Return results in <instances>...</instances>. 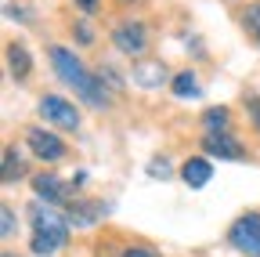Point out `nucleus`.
Listing matches in <instances>:
<instances>
[{
    "label": "nucleus",
    "mask_w": 260,
    "mask_h": 257,
    "mask_svg": "<svg viewBox=\"0 0 260 257\" xmlns=\"http://www.w3.org/2000/svg\"><path fill=\"white\" fill-rule=\"evenodd\" d=\"M181 178H184V185H188V188H203V185L213 178L210 159H203V156H191L188 163L181 167Z\"/></svg>",
    "instance_id": "9d476101"
},
{
    "label": "nucleus",
    "mask_w": 260,
    "mask_h": 257,
    "mask_svg": "<svg viewBox=\"0 0 260 257\" xmlns=\"http://www.w3.org/2000/svg\"><path fill=\"white\" fill-rule=\"evenodd\" d=\"M0 232H4V239L15 236V210L11 207H0Z\"/></svg>",
    "instance_id": "f3484780"
},
{
    "label": "nucleus",
    "mask_w": 260,
    "mask_h": 257,
    "mask_svg": "<svg viewBox=\"0 0 260 257\" xmlns=\"http://www.w3.org/2000/svg\"><path fill=\"white\" fill-rule=\"evenodd\" d=\"M29 221H32V253L51 257L65 246V239H69V217L61 210H54L51 203H32Z\"/></svg>",
    "instance_id": "f03ea898"
},
{
    "label": "nucleus",
    "mask_w": 260,
    "mask_h": 257,
    "mask_svg": "<svg viewBox=\"0 0 260 257\" xmlns=\"http://www.w3.org/2000/svg\"><path fill=\"white\" fill-rule=\"evenodd\" d=\"M249 116H253L256 131H260V98H249Z\"/></svg>",
    "instance_id": "aec40b11"
},
{
    "label": "nucleus",
    "mask_w": 260,
    "mask_h": 257,
    "mask_svg": "<svg viewBox=\"0 0 260 257\" xmlns=\"http://www.w3.org/2000/svg\"><path fill=\"white\" fill-rule=\"evenodd\" d=\"M40 112H44L47 123L61 127V131H76V127H80L76 105H69L65 98H58V94H47V98H40Z\"/></svg>",
    "instance_id": "20e7f679"
},
{
    "label": "nucleus",
    "mask_w": 260,
    "mask_h": 257,
    "mask_svg": "<svg viewBox=\"0 0 260 257\" xmlns=\"http://www.w3.org/2000/svg\"><path fill=\"white\" fill-rule=\"evenodd\" d=\"M148 174H152V178H167V174H170V159H152V163H148Z\"/></svg>",
    "instance_id": "a211bd4d"
},
{
    "label": "nucleus",
    "mask_w": 260,
    "mask_h": 257,
    "mask_svg": "<svg viewBox=\"0 0 260 257\" xmlns=\"http://www.w3.org/2000/svg\"><path fill=\"white\" fill-rule=\"evenodd\" d=\"M22 170H25V167H22L18 149H4V185H15Z\"/></svg>",
    "instance_id": "4468645a"
},
{
    "label": "nucleus",
    "mask_w": 260,
    "mask_h": 257,
    "mask_svg": "<svg viewBox=\"0 0 260 257\" xmlns=\"http://www.w3.org/2000/svg\"><path fill=\"white\" fill-rule=\"evenodd\" d=\"M32 192H37L40 199H47L51 207H58V203H65L73 196V181H61L54 174H37L32 178Z\"/></svg>",
    "instance_id": "0eeeda50"
},
{
    "label": "nucleus",
    "mask_w": 260,
    "mask_h": 257,
    "mask_svg": "<svg viewBox=\"0 0 260 257\" xmlns=\"http://www.w3.org/2000/svg\"><path fill=\"white\" fill-rule=\"evenodd\" d=\"M109 214V203H102V199H76V203H69V224H76V229H87V224H94V221H102Z\"/></svg>",
    "instance_id": "6e6552de"
},
{
    "label": "nucleus",
    "mask_w": 260,
    "mask_h": 257,
    "mask_svg": "<svg viewBox=\"0 0 260 257\" xmlns=\"http://www.w3.org/2000/svg\"><path fill=\"white\" fill-rule=\"evenodd\" d=\"M76 8H80L83 15H94V11H98V0H76Z\"/></svg>",
    "instance_id": "412c9836"
},
{
    "label": "nucleus",
    "mask_w": 260,
    "mask_h": 257,
    "mask_svg": "<svg viewBox=\"0 0 260 257\" xmlns=\"http://www.w3.org/2000/svg\"><path fill=\"white\" fill-rule=\"evenodd\" d=\"M123 257H155V250H148V246H130Z\"/></svg>",
    "instance_id": "6ab92c4d"
},
{
    "label": "nucleus",
    "mask_w": 260,
    "mask_h": 257,
    "mask_svg": "<svg viewBox=\"0 0 260 257\" xmlns=\"http://www.w3.org/2000/svg\"><path fill=\"white\" fill-rule=\"evenodd\" d=\"M228 243L246 257H260V214H242L228 229Z\"/></svg>",
    "instance_id": "7ed1b4c3"
},
{
    "label": "nucleus",
    "mask_w": 260,
    "mask_h": 257,
    "mask_svg": "<svg viewBox=\"0 0 260 257\" xmlns=\"http://www.w3.org/2000/svg\"><path fill=\"white\" fill-rule=\"evenodd\" d=\"M162 80H167V69H162L159 62H141V66H134V83H141V87H162Z\"/></svg>",
    "instance_id": "9b49d317"
},
{
    "label": "nucleus",
    "mask_w": 260,
    "mask_h": 257,
    "mask_svg": "<svg viewBox=\"0 0 260 257\" xmlns=\"http://www.w3.org/2000/svg\"><path fill=\"white\" fill-rule=\"evenodd\" d=\"M242 22H246V33L260 44V0H256V4H249L246 8V15H242Z\"/></svg>",
    "instance_id": "dca6fc26"
},
{
    "label": "nucleus",
    "mask_w": 260,
    "mask_h": 257,
    "mask_svg": "<svg viewBox=\"0 0 260 257\" xmlns=\"http://www.w3.org/2000/svg\"><path fill=\"white\" fill-rule=\"evenodd\" d=\"M4 257H15V253H4Z\"/></svg>",
    "instance_id": "5701e85b"
},
{
    "label": "nucleus",
    "mask_w": 260,
    "mask_h": 257,
    "mask_svg": "<svg viewBox=\"0 0 260 257\" xmlns=\"http://www.w3.org/2000/svg\"><path fill=\"white\" fill-rule=\"evenodd\" d=\"M76 40H80V44H90V40H94L87 25H76Z\"/></svg>",
    "instance_id": "4be33fe9"
},
{
    "label": "nucleus",
    "mask_w": 260,
    "mask_h": 257,
    "mask_svg": "<svg viewBox=\"0 0 260 257\" xmlns=\"http://www.w3.org/2000/svg\"><path fill=\"white\" fill-rule=\"evenodd\" d=\"M203 149L217 159H242V145L232 138V134H206L203 138Z\"/></svg>",
    "instance_id": "1a4fd4ad"
},
{
    "label": "nucleus",
    "mask_w": 260,
    "mask_h": 257,
    "mask_svg": "<svg viewBox=\"0 0 260 257\" xmlns=\"http://www.w3.org/2000/svg\"><path fill=\"white\" fill-rule=\"evenodd\" d=\"M112 44H116L123 54L138 58V54H145V47H148V29H145L141 22H123V25L112 29Z\"/></svg>",
    "instance_id": "39448f33"
},
{
    "label": "nucleus",
    "mask_w": 260,
    "mask_h": 257,
    "mask_svg": "<svg viewBox=\"0 0 260 257\" xmlns=\"http://www.w3.org/2000/svg\"><path fill=\"white\" fill-rule=\"evenodd\" d=\"M25 145L32 149V156H40L44 163H58V159L65 156V141L51 131H40V127H32V131L25 134Z\"/></svg>",
    "instance_id": "423d86ee"
},
{
    "label": "nucleus",
    "mask_w": 260,
    "mask_h": 257,
    "mask_svg": "<svg viewBox=\"0 0 260 257\" xmlns=\"http://www.w3.org/2000/svg\"><path fill=\"white\" fill-rule=\"evenodd\" d=\"M174 94L177 98H199V80L191 73H177L174 76Z\"/></svg>",
    "instance_id": "2eb2a0df"
},
{
    "label": "nucleus",
    "mask_w": 260,
    "mask_h": 257,
    "mask_svg": "<svg viewBox=\"0 0 260 257\" xmlns=\"http://www.w3.org/2000/svg\"><path fill=\"white\" fill-rule=\"evenodd\" d=\"M8 62H11V76H15V80H25L29 69H32L29 51H25L22 44H8Z\"/></svg>",
    "instance_id": "f8f14e48"
},
{
    "label": "nucleus",
    "mask_w": 260,
    "mask_h": 257,
    "mask_svg": "<svg viewBox=\"0 0 260 257\" xmlns=\"http://www.w3.org/2000/svg\"><path fill=\"white\" fill-rule=\"evenodd\" d=\"M51 66L58 73V80H65L69 87H76V94L90 105V109H105L109 105V91H105V80L98 73H87V66L69 51V47H51L47 51Z\"/></svg>",
    "instance_id": "f257e3e1"
},
{
    "label": "nucleus",
    "mask_w": 260,
    "mask_h": 257,
    "mask_svg": "<svg viewBox=\"0 0 260 257\" xmlns=\"http://www.w3.org/2000/svg\"><path fill=\"white\" fill-rule=\"evenodd\" d=\"M228 120H232V112H228L224 105H213V109L203 112V123H206V131H210V134H228V127H232Z\"/></svg>",
    "instance_id": "ddd939ff"
}]
</instances>
